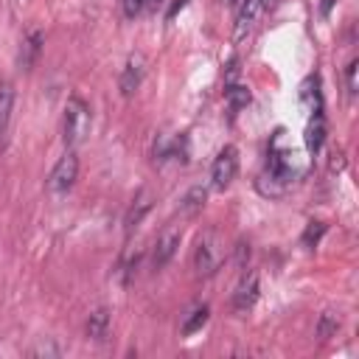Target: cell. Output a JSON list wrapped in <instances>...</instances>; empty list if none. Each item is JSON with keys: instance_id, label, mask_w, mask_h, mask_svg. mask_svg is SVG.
Returning <instances> with one entry per match:
<instances>
[{"instance_id": "1", "label": "cell", "mask_w": 359, "mask_h": 359, "mask_svg": "<svg viewBox=\"0 0 359 359\" xmlns=\"http://www.w3.org/2000/svg\"><path fill=\"white\" fill-rule=\"evenodd\" d=\"M90 123H93L90 107H87L79 95L67 98L65 115H62V137H65V146H67V149H76V146L90 135Z\"/></svg>"}, {"instance_id": "2", "label": "cell", "mask_w": 359, "mask_h": 359, "mask_svg": "<svg viewBox=\"0 0 359 359\" xmlns=\"http://www.w3.org/2000/svg\"><path fill=\"white\" fill-rule=\"evenodd\" d=\"M222 258H224V250H222V238L216 230H205L196 241V250H194V269L199 278H210L216 275V269L222 266Z\"/></svg>"}, {"instance_id": "3", "label": "cell", "mask_w": 359, "mask_h": 359, "mask_svg": "<svg viewBox=\"0 0 359 359\" xmlns=\"http://www.w3.org/2000/svg\"><path fill=\"white\" fill-rule=\"evenodd\" d=\"M76 177H79V157H76L73 149H67V151L56 160V165L50 168V174H48V180H45L48 194H50V196H65V194L76 185Z\"/></svg>"}, {"instance_id": "4", "label": "cell", "mask_w": 359, "mask_h": 359, "mask_svg": "<svg viewBox=\"0 0 359 359\" xmlns=\"http://www.w3.org/2000/svg\"><path fill=\"white\" fill-rule=\"evenodd\" d=\"M236 174H238V151L236 146H224L210 165V185L216 191H224L236 180Z\"/></svg>"}, {"instance_id": "5", "label": "cell", "mask_w": 359, "mask_h": 359, "mask_svg": "<svg viewBox=\"0 0 359 359\" xmlns=\"http://www.w3.org/2000/svg\"><path fill=\"white\" fill-rule=\"evenodd\" d=\"M258 300V275L255 272H247L241 275L236 292H233V311L236 314H247Z\"/></svg>"}, {"instance_id": "6", "label": "cell", "mask_w": 359, "mask_h": 359, "mask_svg": "<svg viewBox=\"0 0 359 359\" xmlns=\"http://www.w3.org/2000/svg\"><path fill=\"white\" fill-rule=\"evenodd\" d=\"M143 73H146V62H143V56H140V53H132V56L126 59V65H123L121 79H118L121 93H123V95H132V93L140 87Z\"/></svg>"}, {"instance_id": "7", "label": "cell", "mask_w": 359, "mask_h": 359, "mask_svg": "<svg viewBox=\"0 0 359 359\" xmlns=\"http://www.w3.org/2000/svg\"><path fill=\"white\" fill-rule=\"evenodd\" d=\"M177 247H180V230H165L160 238H157V244H154V252H151V266L154 269H163L171 258H174V252H177Z\"/></svg>"}, {"instance_id": "8", "label": "cell", "mask_w": 359, "mask_h": 359, "mask_svg": "<svg viewBox=\"0 0 359 359\" xmlns=\"http://www.w3.org/2000/svg\"><path fill=\"white\" fill-rule=\"evenodd\" d=\"M151 202H154L151 191H140V194L132 199V205H129V210H126V216H123V230H126V236H132V230L143 222V216L151 210Z\"/></svg>"}, {"instance_id": "9", "label": "cell", "mask_w": 359, "mask_h": 359, "mask_svg": "<svg viewBox=\"0 0 359 359\" xmlns=\"http://www.w3.org/2000/svg\"><path fill=\"white\" fill-rule=\"evenodd\" d=\"M42 45H45L42 31H31V34L22 39V45H20V56H17L20 70H31V67L36 65V59H39V53H42Z\"/></svg>"}, {"instance_id": "10", "label": "cell", "mask_w": 359, "mask_h": 359, "mask_svg": "<svg viewBox=\"0 0 359 359\" xmlns=\"http://www.w3.org/2000/svg\"><path fill=\"white\" fill-rule=\"evenodd\" d=\"M264 11V3L261 0H238V14H236V36H244L255 20L261 17Z\"/></svg>"}, {"instance_id": "11", "label": "cell", "mask_w": 359, "mask_h": 359, "mask_svg": "<svg viewBox=\"0 0 359 359\" xmlns=\"http://www.w3.org/2000/svg\"><path fill=\"white\" fill-rule=\"evenodd\" d=\"M11 112H14V84L0 81V146L6 143V135L11 126Z\"/></svg>"}, {"instance_id": "12", "label": "cell", "mask_w": 359, "mask_h": 359, "mask_svg": "<svg viewBox=\"0 0 359 359\" xmlns=\"http://www.w3.org/2000/svg\"><path fill=\"white\" fill-rule=\"evenodd\" d=\"M87 337L95 342H104L109 337V311L107 309H95L87 317Z\"/></svg>"}, {"instance_id": "13", "label": "cell", "mask_w": 359, "mask_h": 359, "mask_svg": "<svg viewBox=\"0 0 359 359\" xmlns=\"http://www.w3.org/2000/svg\"><path fill=\"white\" fill-rule=\"evenodd\" d=\"M300 101L309 107V112H323V95H320V79L309 76L300 84Z\"/></svg>"}, {"instance_id": "14", "label": "cell", "mask_w": 359, "mask_h": 359, "mask_svg": "<svg viewBox=\"0 0 359 359\" xmlns=\"http://www.w3.org/2000/svg\"><path fill=\"white\" fill-rule=\"evenodd\" d=\"M323 140H325V118H323V112H311L309 126H306V146H309V151H320Z\"/></svg>"}, {"instance_id": "15", "label": "cell", "mask_w": 359, "mask_h": 359, "mask_svg": "<svg viewBox=\"0 0 359 359\" xmlns=\"http://www.w3.org/2000/svg\"><path fill=\"white\" fill-rule=\"evenodd\" d=\"M205 199H208V188H205V185H194V188L182 196V202H180V213H182V216H194L196 210L205 208Z\"/></svg>"}, {"instance_id": "16", "label": "cell", "mask_w": 359, "mask_h": 359, "mask_svg": "<svg viewBox=\"0 0 359 359\" xmlns=\"http://www.w3.org/2000/svg\"><path fill=\"white\" fill-rule=\"evenodd\" d=\"M208 317H210V309H208V306H194V309L188 311L185 323H182V334H185V337L196 334V331H199V328L208 323Z\"/></svg>"}, {"instance_id": "17", "label": "cell", "mask_w": 359, "mask_h": 359, "mask_svg": "<svg viewBox=\"0 0 359 359\" xmlns=\"http://www.w3.org/2000/svg\"><path fill=\"white\" fill-rule=\"evenodd\" d=\"M224 98H227L230 112H238L241 107H247V104H250V90H247V87H241V84H233V87H227V90H224Z\"/></svg>"}, {"instance_id": "18", "label": "cell", "mask_w": 359, "mask_h": 359, "mask_svg": "<svg viewBox=\"0 0 359 359\" xmlns=\"http://www.w3.org/2000/svg\"><path fill=\"white\" fill-rule=\"evenodd\" d=\"M339 331V317L334 314V311H323L320 314V323H317V337L320 339H328V337H334Z\"/></svg>"}, {"instance_id": "19", "label": "cell", "mask_w": 359, "mask_h": 359, "mask_svg": "<svg viewBox=\"0 0 359 359\" xmlns=\"http://www.w3.org/2000/svg\"><path fill=\"white\" fill-rule=\"evenodd\" d=\"M323 230H325V224H323V222H309V227H306V233H303V244H306V247L317 244V241H320V236H323Z\"/></svg>"}, {"instance_id": "20", "label": "cell", "mask_w": 359, "mask_h": 359, "mask_svg": "<svg viewBox=\"0 0 359 359\" xmlns=\"http://www.w3.org/2000/svg\"><path fill=\"white\" fill-rule=\"evenodd\" d=\"M345 90H348L351 95L356 93V59H351L348 67H345Z\"/></svg>"}, {"instance_id": "21", "label": "cell", "mask_w": 359, "mask_h": 359, "mask_svg": "<svg viewBox=\"0 0 359 359\" xmlns=\"http://www.w3.org/2000/svg\"><path fill=\"white\" fill-rule=\"evenodd\" d=\"M140 11H146V0H123V14L126 17H137Z\"/></svg>"}, {"instance_id": "22", "label": "cell", "mask_w": 359, "mask_h": 359, "mask_svg": "<svg viewBox=\"0 0 359 359\" xmlns=\"http://www.w3.org/2000/svg\"><path fill=\"white\" fill-rule=\"evenodd\" d=\"M31 353H34V356H59V348H56V345H45V342H42V345H36Z\"/></svg>"}, {"instance_id": "23", "label": "cell", "mask_w": 359, "mask_h": 359, "mask_svg": "<svg viewBox=\"0 0 359 359\" xmlns=\"http://www.w3.org/2000/svg\"><path fill=\"white\" fill-rule=\"evenodd\" d=\"M185 3H188V0H177V3H174V6H171V8H168V14H165V17H168V20H171V17H174V14H177V11H180V8H182V6H185Z\"/></svg>"}, {"instance_id": "24", "label": "cell", "mask_w": 359, "mask_h": 359, "mask_svg": "<svg viewBox=\"0 0 359 359\" xmlns=\"http://www.w3.org/2000/svg\"><path fill=\"white\" fill-rule=\"evenodd\" d=\"M331 6H334V0H323V3H320V11H323V14H328V11H331Z\"/></svg>"}, {"instance_id": "25", "label": "cell", "mask_w": 359, "mask_h": 359, "mask_svg": "<svg viewBox=\"0 0 359 359\" xmlns=\"http://www.w3.org/2000/svg\"><path fill=\"white\" fill-rule=\"evenodd\" d=\"M157 3H160V0H146V8H154Z\"/></svg>"}]
</instances>
